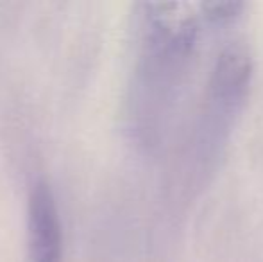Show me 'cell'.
I'll list each match as a JSON object with an SVG mask.
<instances>
[{"label": "cell", "mask_w": 263, "mask_h": 262, "mask_svg": "<svg viewBox=\"0 0 263 262\" xmlns=\"http://www.w3.org/2000/svg\"><path fill=\"white\" fill-rule=\"evenodd\" d=\"M243 9V4L240 2H213L202 6V13L210 22L215 24H226L240 16Z\"/></svg>", "instance_id": "3957f363"}, {"label": "cell", "mask_w": 263, "mask_h": 262, "mask_svg": "<svg viewBox=\"0 0 263 262\" xmlns=\"http://www.w3.org/2000/svg\"><path fill=\"white\" fill-rule=\"evenodd\" d=\"M251 77L249 56L242 49L231 47L220 54L215 68V94L224 102H236L243 97Z\"/></svg>", "instance_id": "7a4b0ae2"}, {"label": "cell", "mask_w": 263, "mask_h": 262, "mask_svg": "<svg viewBox=\"0 0 263 262\" xmlns=\"http://www.w3.org/2000/svg\"><path fill=\"white\" fill-rule=\"evenodd\" d=\"M29 262H63V223L58 199L45 180H36L27 201Z\"/></svg>", "instance_id": "6da1fadb"}]
</instances>
